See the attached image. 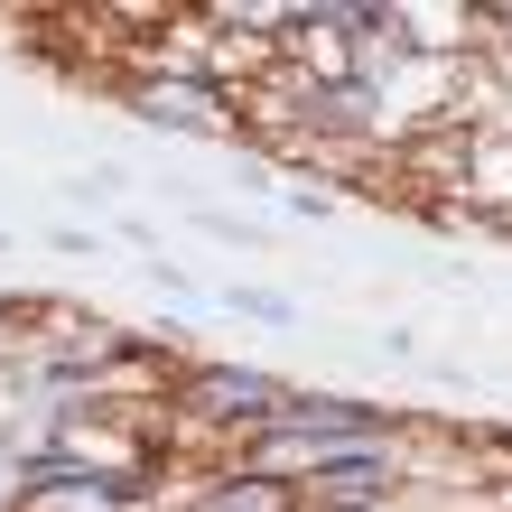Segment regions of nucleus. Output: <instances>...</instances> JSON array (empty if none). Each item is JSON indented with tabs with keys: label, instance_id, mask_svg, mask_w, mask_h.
I'll return each mask as SVG.
<instances>
[{
	"label": "nucleus",
	"instance_id": "f03ea898",
	"mask_svg": "<svg viewBox=\"0 0 512 512\" xmlns=\"http://www.w3.org/2000/svg\"><path fill=\"white\" fill-rule=\"evenodd\" d=\"M373 485H382L373 457H326V494H336V503H364Z\"/></svg>",
	"mask_w": 512,
	"mask_h": 512
},
{
	"label": "nucleus",
	"instance_id": "f257e3e1",
	"mask_svg": "<svg viewBox=\"0 0 512 512\" xmlns=\"http://www.w3.org/2000/svg\"><path fill=\"white\" fill-rule=\"evenodd\" d=\"M196 401L215 410V419H252V410H270L280 391H270L261 373H215V382H196Z\"/></svg>",
	"mask_w": 512,
	"mask_h": 512
}]
</instances>
